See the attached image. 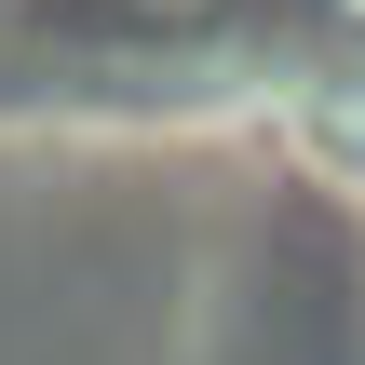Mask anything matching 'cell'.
Segmentation results:
<instances>
[{
	"label": "cell",
	"mask_w": 365,
	"mask_h": 365,
	"mask_svg": "<svg viewBox=\"0 0 365 365\" xmlns=\"http://www.w3.org/2000/svg\"><path fill=\"white\" fill-rule=\"evenodd\" d=\"M149 14H190V0H149Z\"/></svg>",
	"instance_id": "6da1fadb"
},
{
	"label": "cell",
	"mask_w": 365,
	"mask_h": 365,
	"mask_svg": "<svg viewBox=\"0 0 365 365\" xmlns=\"http://www.w3.org/2000/svg\"><path fill=\"white\" fill-rule=\"evenodd\" d=\"M352 14H365V0H352Z\"/></svg>",
	"instance_id": "7a4b0ae2"
}]
</instances>
